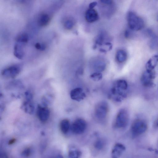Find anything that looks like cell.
<instances>
[{
    "mask_svg": "<svg viewBox=\"0 0 158 158\" xmlns=\"http://www.w3.org/2000/svg\"><path fill=\"white\" fill-rule=\"evenodd\" d=\"M97 3L96 2H93L90 3L89 5V8L93 9L97 5Z\"/></svg>",
    "mask_w": 158,
    "mask_h": 158,
    "instance_id": "83f0119b",
    "label": "cell"
},
{
    "mask_svg": "<svg viewBox=\"0 0 158 158\" xmlns=\"http://www.w3.org/2000/svg\"><path fill=\"white\" fill-rule=\"evenodd\" d=\"M127 20L130 30L138 31L141 29L144 25L143 19L132 11H129L127 15Z\"/></svg>",
    "mask_w": 158,
    "mask_h": 158,
    "instance_id": "3957f363",
    "label": "cell"
},
{
    "mask_svg": "<svg viewBox=\"0 0 158 158\" xmlns=\"http://www.w3.org/2000/svg\"><path fill=\"white\" fill-rule=\"evenodd\" d=\"M82 155L81 152L77 148L70 150L68 153L69 158H80Z\"/></svg>",
    "mask_w": 158,
    "mask_h": 158,
    "instance_id": "7402d4cb",
    "label": "cell"
},
{
    "mask_svg": "<svg viewBox=\"0 0 158 158\" xmlns=\"http://www.w3.org/2000/svg\"><path fill=\"white\" fill-rule=\"evenodd\" d=\"M147 128V125L144 121L138 119L133 122L131 127V131L133 136H137L144 133Z\"/></svg>",
    "mask_w": 158,
    "mask_h": 158,
    "instance_id": "5b68a950",
    "label": "cell"
},
{
    "mask_svg": "<svg viewBox=\"0 0 158 158\" xmlns=\"http://www.w3.org/2000/svg\"><path fill=\"white\" fill-rule=\"evenodd\" d=\"M85 19L87 22L93 23L98 20L99 15L97 11L94 9L89 8L85 12Z\"/></svg>",
    "mask_w": 158,
    "mask_h": 158,
    "instance_id": "9a60e30c",
    "label": "cell"
},
{
    "mask_svg": "<svg viewBox=\"0 0 158 158\" xmlns=\"http://www.w3.org/2000/svg\"><path fill=\"white\" fill-rule=\"evenodd\" d=\"M20 70L21 68L19 65H13L4 69L2 72V75L5 78H13L19 74Z\"/></svg>",
    "mask_w": 158,
    "mask_h": 158,
    "instance_id": "ba28073f",
    "label": "cell"
},
{
    "mask_svg": "<svg viewBox=\"0 0 158 158\" xmlns=\"http://www.w3.org/2000/svg\"><path fill=\"white\" fill-rule=\"evenodd\" d=\"M158 63V55H155L147 61L146 65V70L153 71Z\"/></svg>",
    "mask_w": 158,
    "mask_h": 158,
    "instance_id": "ffe728a7",
    "label": "cell"
},
{
    "mask_svg": "<svg viewBox=\"0 0 158 158\" xmlns=\"http://www.w3.org/2000/svg\"><path fill=\"white\" fill-rule=\"evenodd\" d=\"M34 47L36 49L41 51L45 50L47 47L45 43L40 42H36L34 45Z\"/></svg>",
    "mask_w": 158,
    "mask_h": 158,
    "instance_id": "d4e9b609",
    "label": "cell"
},
{
    "mask_svg": "<svg viewBox=\"0 0 158 158\" xmlns=\"http://www.w3.org/2000/svg\"><path fill=\"white\" fill-rule=\"evenodd\" d=\"M106 145L105 140L102 138H97L93 143L94 148L97 151L102 150Z\"/></svg>",
    "mask_w": 158,
    "mask_h": 158,
    "instance_id": "44dd1931",
    "label": "cell"
},
{
    "mask_svg": "<svg viewBox=\"0 0 158 158\" xmlns=\"http://www.w3.org/2000/svg\"></svg>",
    "mask_w": 158,
    "mask_h": 158,
    "instance_id": "836d02e7",
    "label": "cell"
},
{
    "mask_svg": "<svg viewBox=\"0 0 158 158\" xmlns=\"http://www.w3.org/2000/svg\"><path fill=\"white\" fill-rule=\"evenodd\" d=\"M75 19L71 16L66 17L63 20V27L67 30H70L72 29L75 26Z\"/></svg>",
    "mask_w": 158,
    "mask_h": 158,
    "instance_id": "e0dca14e",
    "label": "cell"
},
{
    "mask_svg": "<svg viewBox=\"0 0 158 158\" xmlns=\"http://www.w3.org/2000/svg\"><path fill=\"white\" fill-rule=\"evenodd\" d=\"M110 37L106 32L104 30L100 31L95 39L93 48L96 49L98 46L105 45L107 43L110 42Z\"/></svg>",
    "mask_w": 158,
    "mask_h": 158,
    "instance_id": "30bf717a",
    "label": "cell"
},
{
    "mask_svg": "<svg viewBox=\"0 0 158 158\" xmlns=\"http://www.w3.org/2000/svg\"><path fill=\"white\" fill-rule=\"evenodd\" d=\"M156 125L158 127V118L156 121Z\"/></svg>",
    "mask_w": 158,
    "mask_h": 158,
    "instance_id": "d6a6232c",
    "label": "cell"
},
{
    "mask_svg": "<svg viewBox=\"0 0 158 158\" xmlns=\"http://www.w3.org/2000/svg\"><path fill=\"white\" fill-rule=\"evenodd\" d=\"M15 42L13 48L14 55L17 58L22 59L25 55L24 47L27 44L20 42Z\"/></svg>",
    "mask_w": 158,
    "mask_h": 158,
    "instance_id": "4fadbf2b",
    "label": "cell"
},
{
    "mask_svg": "<svg viewBox=\"0 0 158 158\" xmlns=\"http://www.w3.org/2000/svg\"><path fill=\"white\" fill-rule=\"evenodd\" d=\"M0 158H9V157L6 153L2 152H1Z\"/></svg>",
    "mask_w": 158,
    "mask_h": 158,
    "instance_id": "f1b7e54d",
    "label": "cell"
},
{
    "mask_svg": "<svg viewBox=\"0 0 158 158\" xmlns=\"http://www.w3.org/2000/svg\"><path fill=\"white\" fill-rule=\"evenodd\" d=\"M29 40L28 35L26 33H21L16 36L15 40L27 44Z\"/></svg>",
    "mask_w": 158,
    "mask_h": 158,
    "instance_id": "603a6c76",
    "label": "cell"
},
{
    "mask_svg": "<svg viewBox=\"0 0 158 158\" xmlns=\"http://www.w3.org/2000/svg\"><path fill=\"white\" fill-rule=\"evenodd\" d=\"M155 77L154 71L146 70L143 74L141 78L142 85L146 87H150L153 85V80Z\"/></svg>",
    "mask_w": 158,
    "mask_h": 158,
    "instance_id": "9c48e42d",
    "label": "cell"
},
{
    "mask_svg": "<svg viewBox=\"0 0 158 158\" xmlns=\"http://www.w3.org/2000/svg\"><path fill=\"white\" fill-rule=\"evenodd\" d=\"M90 67L95 72L100 73L104 71L106 66L104 59L101 56H96L93 58L89 62Z\"/></svg>",
    "mask_w": 158,
    "mask_h": 158,
    "instance_id": "52a82bcc",
    "label": "cell"
},
{
    "mask_svg": "<svg viewBox=\"0 0 158 158\" xmlns=\"http://www.w3.org/2000/svg\"><path fill=\"white\" fill-rule=\"evenodd\" d=\"M90 77L94 80L98 81L102 78V75L101 73L94 72L91 75Z\"/></svg>",
    "mask_w": 158,
    "mask_h": 158,
    "instance_id": "4316f807",
    "label": "cell"
},
{
    "mask_svg": "<svg viewBox=\"0 0 158 158\" xmlns=\"http://www.w3.org/2000/svg\"><path fill=\"white\" fill-rule=\"evenodd\" d=\"M125 149V146L123 144L120 143H116L111 150V158H119Z\"/></svg>",
    "mask_w": 158,
    "mask_h": 158,
    "instance_id": "5bb4252c",
    "label": "cell"
},
{
    "mask_svg": "<svg viewBox=\"0 0 158 158\" xmlns=\"http://www.w3.org/2000/svg\"><path fill=\"white\" fill-rule=\"evenodd\" d=\"M130 31L128 29L125 31L124 32V36L125 38H128L130 35Z\"/></svg>",
    "mask_w": 158,
    "mask_h": 158,
    "instance_id": "f546056e",
    "label": "cell"
},
{
    "mask_svg": "<svg viewBox=\"0 0 158 158\" xmlns=\"http://www.w3.org/2000/svg\"><path fill=\"white\" fill-rule=\"evenodd\" d=\"M128 122L129 115L127 110L125 109H121L116 116L114 126L117 129L123 128L127 127Z\"/></svg>",
    "mask_w": 158,
    "mask_h": 158,
    "instance_id": "277c9868",
    "label": "cell"
},
{
    "mask_svg": "<svg viewBox=\"0 0 158 158\" xmlns=\"http://www.w3.org/2000/svg\"><path fill=\"white\" fill-rule=\"evenodd\" d=\"M127 52L123 49L118 50L115 55L116 59L117 62L120 63H123L127 60Z\"/></svg>",
    "mask_w": 158,
    "mask_h": 158,
    "instance_id": "ac0fdd59",
    "label": "cell"
},
{
    "mask_svg": "<svg viewBox=\"0 0 158 158\" xmlns=\"http://www.w3.org/2000/svg\"><path fill=\"white\" fill-rule=\"evenodd\" d=\"M87 126V123L84 119L78 118L75 120L71 125L70 129L73 134L80 135L84 132Z\"/></svg>",
    "mask_w": 158,
    "mask_h": 158,
    "instance_id": "8992f818",
    "label": "cell"
},
{
    "mask_svg": "<svg viewBox=\"0 0 158 158\" xmlns=\"http://www.w3.org/2000/svg\"><path fill=\"white\" fill-rule=\"evenodd\" d=\"M36 114L39 120L42 123H45L48 119L50 112L48 108L39 105L37 107Z\"/></svg>",
    "mask_w": 158,
    "mask_h": 158,
    "instance_id": "7c38bea8",
    "label": "cell"
},
{
    "mask_svg": "<svg viewBox=\"0 0 158 158\" xmlns=\"http://www.w3.org/2000/svg\"><path fill=\"white\" fill-rule=\"evenodd\" d=\"M109 111L108 103L104 101L98 102L95 106L94 115L97 122L103 124L106 122Z\"/></svg>",
    "mask_w": 158,
    "mask_h": 158,
    "instance_id": "7a4b0ae2",
    "label": "cell"
},
{
    "mask_svg": "<svg viewBox=\"0 0 158 158\" xmlns=\"http://www.w3.org/2000/svg\"><path fill=\"white\" fill-rule=\"evenodd\" d=\"M70 123L68 119H64L60 122V128L61 132L63 134H67L70 129Z\"/></svg>",
    "mask_w": 158,
    "mask_h": 158,
    "instance_id": "d6986e66",
    "label": "cell"
},
{
    "mask_svg": "<svg viewBox=\"0 0 158 158\" xmlns=\"http://www.w3.org/2000/svg\"><path fill=\"white\" fill-rule=\"evenodd\" d=\"M51 18L52 16L50 14L46 12H42L38 15L37 24L41 27H46L49 24Z\"/></svg>",
    "mask_w": 158,
    "mask_h": 158,
    "instance_id": "8fae6325",
    "label": "cell"
},
{
    "mask_svg": "<svg viewBox=\"0 0 158 158\" xmlns=\"http://www.w3.org/2000/svg\"><path fill=\"white\" fill-rule=\"evenodd\" d=\"M52 158H64L63 156L61 154H58L56 155Z\"/></svg>",
    "mask_w": 158,
    "mask_h": 158,
    "instance_id": "1f68e13d",
    "label": "cell"
},
{
    "mask_svg": "<svg viewBox=\"0 0 158 158\" xmlns=\"http://www.w3.org/2000/svg\"><path fill=\"white\" fill-rule=\"evenodd\" d=\"M70 96L73 100L80 101L85 97V94L82 88H76L73 89L70 92Z\"/></svg>",
    "mask_w": 158,
    "mask_h": 158,
    "instance_id": "2e32d148",
    "label": "cell"
},
{
    "mask_svg": "<svg viewBox=\"0 0 158 158\" xmlns=\"http://www.w3.org/2000/svg\"><path fill=\"white\" fill-rule=\"evenodd\" d=\"M22 107L25 112L29 114H32L34 111V106L30 102H24L23 105Z\"/></svg>",
    "mask_w": 158,
    "mask_h": 158,
    "instance_id": "cb8c5ba5",
    "label": "cell"
},
{
    "mask_svg": "<svg viewBox=\"0 0 158 158\" xmlns=\"http://www.w3.org/2000/svg\"><path fill=\"white\" fill-rule=\"evenodd\" d=\"M32 150L31 148L27 147L24 149L22 152L21 156L24 157H29L32 154Z\"/></svg>",
    "mask_w": 158,
    "mask_h": 158,
    "instance_id": "484cf974",
    "label": "cell"
},
{
    "mask_svg": "<svg viewBox=\"0 0 158 158\" xmlns=\"http://www.w3.org/2000/svg\"><path fill=\"white\" fill-rule=\"evenodd\" d=\"M127 88L128 84L125 80H118L112 86L111 89V94L115 100L120 101L126 97Z\"/></svg>",
    "mask_w": 158,
    "mask_h": 158,
    "instance_id": "6da1fadb",
    "label": "cell"
},
{
    "mask_svg": "<svg viewBox=\"0 0 158 158\" xmlns=\"http://www.w3.org/2000/svg\"><path fill=\"white\" fill-rule=\"evenodd\" d=\"M16 141V139L14 138L12 139L9 140L8 142V144L9 145H11L14 143Z\"/></svg>",
    "mask_w": 158,
    "mask_h": 158,
    "instance_id": "4dcf8cb0",
    "label": "cell"
}]
</instances>
